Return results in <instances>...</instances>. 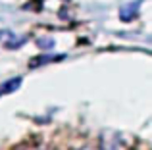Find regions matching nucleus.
<instances>
[{"instance_id": "1", "label": "nucleus", "mask_w": 152, "mask_h": 150, "mask_svg": "<svg viewBox=\"0 0 152 150\" xmlns=\"http://www.w3.org/2000/svg\"><path fill=\"white\" fill-rule=\"evenodd\" d=\"M100 150H137V141L121 131H104L100 137Z\"/></svg>"}, {"instance_id": "2", "label": "nucleus", "mask_w": 152, "mask_h": 150, "mask_svg": "<svg viewBox=\"0 0 152 150\" xmlns=\"http://www.w3.org/2000/svg\"><path fill=\"white\" fill-rule=\"evenodd\" d=\"M19 85H21V79H19V77L10 79L8 83H4V85H2V92H12V90H15Z\"/></svg>"}, {"instance_id": "3", "label": "nucleus", "mask_w": 152, "mask_h": 150, "mask_svg": "<svg viewBox=\"0 0 152 150\" xmlns=\"http://www.w3.org/2000/svg\"><path fill=\"white\" fill-rule=\"evenodd\" d=\"M139 8V2H133V4H129L127 8H121V19H131L133 17V12Z\"/></svg>"}, {"instance_id": "4", "label": "nucleus", "mask_w": 152, "mask_h": 150, "mask_svg": "<svg viewBox=\"0 0 152 150\" xmlns=\"http://www.w3.org/2000/svg\"><path fill=\"white\" fill-rule=\"evenodd\" d=\"M52 42H54V41L48 39V37H46V39H39V46H41V48H46V50H50L52 46H54Z\"/></svg>"}, {"instance_id": "5", "label": "nucleus", "mask_w": 152, "mask_h": 150, "mask_svg": "<svg viewBox=\"0 0 152 150\" xmlns=\"http://www.w3.org/2000/svg\"><path fill=\"white\" fill-rule=\"evenodd\" d=\"M18 150H48V148L39 146V144H25V146H21V148H18Z\"/></svg>"}, {"instance_id": "6", "label": "nucleus", "mask_w": 152, "mask_h": 150, "mask_svg": "<svg viewBox=\"0 0 152 150\" xmlns=\"http://www.w3.org/2000/svg\"><path fill=\"white\" fill-rule=\"evenodd\" d=\"M81 150H96V148H91V146H85V148H81Z\"/></svg>"}]
</instances>
